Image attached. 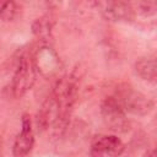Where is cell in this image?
<instances>
[{"instance_id": "cell-1", "label": "cell", "mask_w": 157, "mask_h": 157, "mask_svg": "<svg viewBox=\"0 0 157 157\" xmlns=\"http://www.w3.org/2000/svg\"><path fill=\"white\" fill-rule=\"evenodd\" d=\"M115 98L125 112L135 115H146L153 108V103L147 96L128 85L118 88Z\"/></svg>"}, {"instance_id": "cell-2", "label": "cell", "mask_w": 157, "mask_h": 157, "mask_svg": "<svg viewBox=\"0 0 157 157\" xmlns=\"http://www.w3.org/2000/svg\"><path fill=\"white\" fill-rule=\"evenodd\" d=\"M101 114L104 124L114 132H128L130 130V120L126 112L121 108L115 97H107L101 104Z\"/></svg>"}, {"instance_id": "cell-3", "label": "cell", "mask_w": 157, "mask_h": 157, "mask_svg": "<svg viewBox=\"0 0 157 157\" xmlns=\"http://www.w3.org/2000/svg\"><path fill=\"white\" fill-rule=\"evenodd\" d=\"M37 76V71L33 64V59H31L28 55H22L17 63L13 77H12V83H11V90L12 94L16 98H20L27 93L34 85Z\"/></svg>"}, {"instance_id": "cell-4", "label": "cell", "mask_w": 157, "mask_h": 157, "mask_svg": "<svg viewBox=\"0 0 157 157\" xmlns=\"http://www.w3.org/2000/svg\"><path fill=\"white\" fill-rule=\"evenodd\" d=\"M33 64L36 71L39 72L43 77L54 76L60 69V60L55 50L48 45L39 48L33 58Z\"/></svg>"}, {"instance_id": "cell-5", "label": "cell", "mask_w": 157, "mask_h": 157, "mask_svg": "<svg viewBox=\"0 0 157 157\" xmlns=\"http://www.w3.org/2000/svg\"><path fill=\"white\" fill-rule=\"evenodd\" d=\"M124 142L115 135H97L92 140V155L101 157L102 155L119 156L124 152Z\"/></svg>"}, {"instance_id": "cell-6", "label": "cell", "mask_w": 157, "mask_h": 157, "mask_svg": "<svg viewBox=\"0 0 157 157\" xmlns=\"http://www.w3.org/2000/svg\"><path fill=\"white\" fill-rule=\"evenodd\" d=\"M33 145H34V134L32 129L31 117L28 114H23L21 131L13 141L12 153L15 157H25L31 152Z\"/></svg>"}, {"instance_id": "cell-7", "label": "cell", "mask_w": 157, "mask_h": 157, "mask_svg": "<svg viewBox=\"0 0 157 157\" xmlns=\"http://www.w3.org/2000/svg\"><path fill=\"white\" fill-rule=\"evenodd\" d=\"M102 7V13L107 20L110 21H131L134 18V7L131 4L125 1H105L98 2Z\"/></svg>"}, {"instance_id": "cell-8", "label": "cell", "mask_w": 157, "mask_h": 157, "mask_svg": "<svg viewBox=\"0 0 157 157\" xmlns=\"http://www.w3.org/2000/svg\"><path fill=\"white\" fill-rule=\"evenodd\" d=\"M60 115V108H59V103L56 101V98L50 94L42 104V107L39 108L38 115H37V123L38 126L40 129H48V128H53Z\"/></svg>"}, {"instance_id": "cell-9", "label": "cell", "mask_w": 157, "mask_h": 157, "mask_svg": "<svg viewBox=\"0 0 157 157\" xmlns=\"http://www.w3.org/2000/svg\"><path fill=\"white\" fill-rule=\"evenodd\" d=\"M136 74L146 81L155 82L157 77V63L155 56H144L135 63Z\"/></svg>"}, {"instance_id": "cell-10", "label": "cell", "mask_w": 157, "mask_h": 157, "mask_svg": "<svg viewBox=\"0 0 157 157\" xmlns=\"http://www.w3.org/2000/svg\"><path fill=\"white\" fill-rule=\"evenodd\" d=\"M53 26L54 22L50 17L42 16L36 18L32 23V32L38 39L43 42H49L53 38Z\"/></svg>"}, {"instance_id": "cell-11", "label": "cell", "mask_w": 157, "mask_h": 157, "mask_svg": "<svg viewBox=\"0 0 157 157\" xmlns=\"http://www.w3.org/2000/svg\"><path fill=\"white\" fill-rule=\"evenodd\" d=\"M17 13V5L15 1L7 0V1H1L0 0V20L9 22L15 18Z\"/></svg>"}, {"instance_id": "cell-12", "label": "cell", "mask_w": 157, "mask_h": 157, "mask_svg": "<svg viewBox=\"0 0 157 157\" xmlns=\"http://www.w3.org/2000/svg\"><path fill=\"white\" fill-rule=\"evenodd\" d=\"M139 7H140V12L144 13L145 16H152L156 13L157 4L156 1H142L139 2Z\"/></svg>"}, {"instance_id": "cell-13", "label": "cell", "mask_w": 157, "mask_h": 157, "mask_svg": "<svg viewBox=\"0 0 157 157\" xmlns=\"http://www.w3.org/2000/svg\"><path fill=\"white\" fill-rule=\"evenodd\" d=\"M144 157H156V150H155V148L148 150V151L144 155Z\"/></svg>"}]
</instances>
